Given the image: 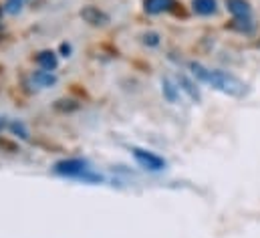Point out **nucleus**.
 Listing matches in <instances>:
<instances>
[{"instance_id":"f257e3e1","label":"nucleus","mask_w":260,"mask_h":238,"mask_svg":"<svg viewBox=\"0 0 260 238\" xmlns=\"http://www.w3.org/2000/svg\"><path fill=\"white\" fill-rule=\"evenodd\" d=\"M190 69H192V73H194L198 81L208 83L210 87H214L216 91H220L224 95L244 97L248 93V85L232 73H226V71H220V69H206L202 63H192Z\"/></svg>"},{"instance_id":"f03ea898","label":"nucleus","mask_w":260,"mask_h":238,"mask_svg":"<svg viewBox=\"0 0 260 238\" xmlns=\"http://www.w3.org/2000/svg\"><path fill=\"white\" fill-rule=\"evenodd\" d=\"M89 170H91L89 164L85 160H79V158H75V160H63V162L55 164V172L59 176H67V178H83Z\"/></svg>"},{"instance_id":"7ed1b4c3","label":"nucleus","mask_w":260,"mask_h":238,"mask_svg":"<svg viewBox=\"0 0 260 238\" xmlns=\"http://www.w3.org/2000/svg\"><path fill=\"white\" fill-rule=\"evenodd\" d=\"M133 158H135V162H137L141 168H145V170H149V172H161V170L166 168V160L159 158V156L153 154V152H147V150L135 147V150H133Z\"/></svg>"},{"instance_id":"20e7f679","label":"nucleus","mask_w":260,"mask_h":238,"mask_svg":"<svg viewBox=\"0 0 260 238\" xmlns=\"http://www.w3.org/2000/svg\"><path fill=\"white\" fill-rule=\"evenodd\" d=\"M226 8L234 18H250L252 6L248 0H226Z\"/></svg>"},{"instance_id":"39448f33","label":"nucleus","mask_w":260,"mask_h":238,"mask_svg":"<svg viewBox=\"0 0 260 238\" xmlns=\"http://www.w3.org/2000/svg\"><path fill=\"white\" fill-rule=\"evenodd\" d=\"M176 6V0H143V10L147 14H164Z\"/></svg>"},{"instance_id":"423d86ee","label":"nucleus","mask_w":260,"mask_h":238,"mask_svg":"<svg viewBox=\"0 0 260 238\" xmlns=\"http://www.w3.org/2000/svg\"><path fill=\"white\" fill-rule=\"evenodd\" d=\"M81 16H83L89 24H93V26H99V24L109 22V16H107L103 10L95 8V6H87V8H83V10H81Z\"/></svg>"},{"instance_id":"0eeeda50","label":"nucleus","mask_w":260,"mask_h":238,"mask_svg":"<svg viewBox=\"0 0 260 238\" xmlns=\"http://www.w3.org/2000/svg\"><path fill=\"white\" fill-rule=\"evenodd\" d=\"M192 10L200 16H212L218 12V0H192Z\"/></svg>"},{"instance_id":"6e6552de","label":"nucleus","mask_w":260,"mask_h":238,"mask_svg":"<svg viewBox=\"0 0 260 238\" xmlns=\"http://www.w3.org/2000/svg\"><path fill=\"white\" fill-rule=\"evenodd\" d=\"M37 63H39V67H41V69L55 71V69H57V65H59V59H57V55H55L53 51H41V53L37 55Z\"/></svg>"},{"instance_id":"1a4fd4ad","label":"nucleus","mask_w":260,"mask_h":238,"mask_svg":"<svg viewBox=\"0 0 260 238\" xmlns=\"http://www.w3.org/2000/svg\"><path fill=\"white\" fill-rule=\"evenodd\" d=\"M32 81L39 85V87H53L57 83V75L53 71H47V69H41L32 75Z\"/></svg>"},{"instance_id":"9d476101","label":"nucleus","mask_w":260,"mask_h":238,"mask_svg":"<svg viewBox=\"0 0 260 238\" xmlns=\"http://www.w3.org/2000/svg\"><path fill=\"white\" fill-rule=\"evenodd\" d=\"M161 91H164V97L170 101V103H176L178 101V95H180V85H176L170 77H166L161 81Z\"/></svg>"},{"instance_id":"9b49d317","label":"nucleus","mask_w":260,"mask_h":238,"mask_svg":"<svg viewBox=\"0 0 260 238\" xmlns=\"http://www.w3.org/2000/svg\"><path fill=\"white\" fill-rule=\"evenodd\" d=\"M178 85H180V89L186 91L194 101H200V91H198V87H196L186 75H180V77H178Z\"/></svg>"},{"instance_id":"f8f14e48","label":"nucleus","mask_w":260,"mask_h":238,"mask_svg":"<svg viewBox=\"0 0 260 238\" xmlns=\"http://www.w3.org/2000/svg\"><path fill=\"white\" fill-rule=\"evenodd\" d=\"M234 28L240 31V33H244V35L254 33V24H252L250 18H236V20H234Z\"/></svg>"},{"instance_id":"ddd939ff","label":"nucleus","mask_w":260,"mask_h":238,"mask_svg":"<svg viewBox=\"0 0 260 238\" xmlns=\"http://www.w3.org/2000/svg\"><path fill=\"white\" fill-rule=\"evenodd\" d=\"M10 131H12L14 135L22 137V139H28V129L24 127L22 121H12V123H10Z\"/></svg>"},{"instance_id":"4468645a","label":"nucleus","mask_w":260,"mask_h":238,"mask_svg":"<svg viewBox=\"0 0 260 238\" xmlns=\"http://www.w3.org/2000/svg\"><path fill=\"white\" fill-rule=\"evenodd\" d=\"M22 2H24V0H6L4 10H6L8 14H18L20 8H22Z\"/></svg>"},{"instance_id":"2eb2a0df","label":"nucleus","mask_w":260,"mask_h":238,"mask_svg":"<svg viewBox=\"0 0 260 238\" xmlns=\"http://www.w3.org/2000/svg\"><path fill=\"white\" fill-rule=\"evenodd\" d=\"M143 43L147 47H157L159 45V35L157 33H145L143 35Z\"/></svg>"},{"instance_id":"dca6fc26","label":"nucleus","mask_w":260,"mask_h":238,"mask_svg":"<svg viewBox=\"0 0 260 238\" xmlns=\"http://www.w3.org/2000/svg\"><path fill=\"white\" fill-rule=\"evenodd\" d=\"M61 51L65 53V57H69V53H71V47H69V45H61Z\"/></svg>"},{"instance_id":"f3484780","label":"nucleus","mask_w":260,"mask_h":238,"mask_svg":"<svg viewBox=\"0 0 260 238\" xmlns=\"http://www.w3.org/2000/svg\"><path fill=\"white\" fill-rule=\"evenodd\" d=\"M4 127H6V121L0 117V129H4Z\"/></svg>"},{"instance_id":"a211bd4d","label":"nucleus","mask_w":260,"mask_h":238,"mask_svg":"<svg viewBox=\"0 0 260 238\" xmlns=\"http://www.w3.org/2000/svg\"><path fill=\"white\" fill-rule=\"evenodd\" d=\"M0 16H2V8H0Z\"/></svg>"}]
</instances>
